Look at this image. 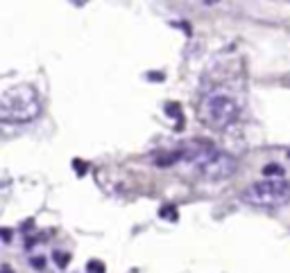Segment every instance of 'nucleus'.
I'll return each mask as SVG.
<instances>
[{"label":"nucleus","instance_id":"nucleus-11","mask_svg":"<svg viewBox=\"0 0 290 273\" xmlns=\"http://www.w3.org/2000/svg\"><path fill=\"white\" fill-rule=\"evenodd\" d=\"M166 113H168V115H172V117H182V113H179L177 104H168V106H166ZM182 120H184V117H182Z\"/></svg>","mask_w":290,"mask_h":273},{"label":"nucleus","instance_id":"nucleus-6","mask_svg":"<svg viewBox=\"0 0 290 273\" xmlns=\"http://www.w3.org/2000/svg\"><path fill=\"white\" fill-rule=\"evenodd\" d=\"M177 160H182V151H170V154H163V156H159L157 160H154V165L157 167H170V165H175Z\"/></svg>","mask_w":290,"mask_h":273},{"label":"nucleus","instance_id":"nucleus-7","mask_svg":"<svg viewBox=\"0 0 290 273\" xmlns=\"http://www.w3.org/2000/svg\"><path fill=\"white\" fill-rule=\"evenodd\" d=\"M263 174L265 176H284V169L279 167V165H265V167H263Z\"/></svg>","mask_w":290,"mask_h":273},{"label":"nucleus","instance_id":"nucleus-15","mask_svg":"<svg viewBox=\"0 0 290 273\" xmlns=\"http://www.w3.org/2000/svg\"><path fill=\"white\" fill-rule=\"evenodd\" d=\"M150 79H154V82H161V79H163V75H161V72H150Z\"/></svg>","mask_w":290,"mask_h":273},{"label":"nucleus","instance_id":"nucleus-17","mask_svg":"<svg viewBox=\"0 0 290 273\" xmlns=\"http://www.w3.org/2000/svg\"><path fill=\"white\" fill-rule=\"evenodd\" d=\"M213 2H218V0H207V5H213Z\"/></svg>","mask_w":290,"mask_h":273},{"label":"nucleus","instance_id":"nucleus-9","mask_svg":"<svg viewBox=\"0 0 290 273\" xmlns=\"http://www.w3.org/2000/svg\"><path fill=\"white\" fill-rule=\"evenodd\" d=\"M161 219L175 221V219H177V210L172 208V205H168V208H161Z\"/></svg>","mask_w":290,"mask_h":273},{"label":"nucleus","instance_id":"nucleus-10","mask_svg":"<svg viewBox=\"0 0 290 273\" xmlns=\"http://www.w3.org/2000/svg\"><path fill=\"white\" fill-rule=\"evenodd\" d=\"M54 260H57V264H59L61 269H66V264H68L71 255H68V253H61V250H54Z\"/></svg>","mask_w":290,"mask_h":273},{"label":"nucleus","instance_id":"nucleus-12","mask_svg":"<svg viewBox=\"0 0 290 273\" xmlns=\"http://www.w3.org/2000/svg\"><path fill=\"white\" fill-rule=\"evenodd\" d=\"M32 267L39 269V271H43V267H46V260H43V257H32Z\"/></svg>","mask_w":290,"mask_h":273},{"label":"nucleus","instance_id":"nucleus-16","mask_svg":"<svg viewBox=\"0 0 290 273\" xmlns=\"http://www.w3.org/2000/svg\"><path fill=\"white\" fill-rule=\"evenodd\" d=\"M2 273H12V269H9V267H2Z\"/></svg>","mask_w":290,"mask_h":273},{"label":"nucleus","instance_id":"nucleus-5","mask_svg":"<svg viewBox=\"0 0 290 273\" xmlns=\"http://www.w3.org/2000/svg\"><path fill=\"white\" fill-rule=\"evenodd\" d=\"M179 151H182V160H186V163L200 167V165L207 163L209 158L213 156L218 149H215L209 140H188L186 145L179 147Z\"/></svg>","mask_w":290,"mask_h":273},{"label":"nucleus","instance_id":"nucleus-3","mask_svg":"<svg viewBox=\"0 0 290 273\" xmlns=\"http://www.w3.org/2000/svg\"><path fill=\"white\" fill-rule=\"evenodd\" d=\"M240 115V106L231 95L227 93H211L204 97L200 106L202 122L211 129H227Z\"/></svg>","mask_w":290,"mask_h":273},{"label":"nucleus","instance_id":"nucleus-13","mask_svg":"<svg viewBox=\"0 0 290 273\" xmlns=\"http://www.w3.org/2000/svg\"><path fill=\"white\" fill-rule=\"evenodd\" d=\"M73 165H75L77 174H79V176H84V172H86V165H84L82 160H73Z\"/></svg>","mask_w":290,"mask_h":273},{"label":"nucleus","instance_id":"nucleus-2","mask_svg":"<svg viewBox=\"0 0 290 273\" xmlns=\"http://www.w3.org/2000/svg\"><path fill=\"white\" fill-rule=\"evenodd\" d=\"M243 201L252 208L261 210H277L290 204V181H284L281 176L277 179H265L259 183H252L243 192Z\"/></svg>","mask_w":290,"mask_h":273},{"label":"nucleus","instance_id":"nucleus-4","mask_svg":"<svg viewBox=\"0 0 290 273\" xmlns=\"http://www.w3.org/2000/svg\"><path fill=\"white\" fill-rule=\"evenodd\" d=\"M236 167H238L236 160H234L229 154L215 151L207 163L197 167V172H200V174L204 176L207 181H225V179H229V176L236 172Z\"/></svg>","mask_w":290,"mask_h":273},{"label":"nucleus","instance_id":"nucleus-14","mask_svg":"<svg viewBox=\"0 0 290 273\" xmlns=\"http://www.w3.org/2000/svg\"><path fill=\"white\" fill-rule=\"evenodd\" d=\"M2 239H5V242L12 239V230H9V228H2Z\"/></svg>","mask_w":290,"mask_h":273},{"label":"nucleus","instance_id":"nucleus-1","mask_svg":"<svg viewBox=\"0 0 290 273\" xmlns=\"http://www.w3.org/2000/svg\"><path fill=\"white\" fill-rule=\"evenodd\" d=\"M41 113V99L36 88L21 84V86L7 88L0 97V120L2 122L25 124L32 122Z\"/></svg>","mask_w":290,"mask_h":273},{"label":"nucleus","instance_id":"nucleus-8","mask_svg":"<svg viewBox=\"0 0 290 273\" xmlns=\"http://www.w3.org/2000/svg\"><path fill=\"white\" fill-rule=\"evenodd\" d=\"M86 269H89V273H105V264L100 260H91L86 264Z\"/></svg>","mask_w":290,"mask_h":273}]
</instances>
